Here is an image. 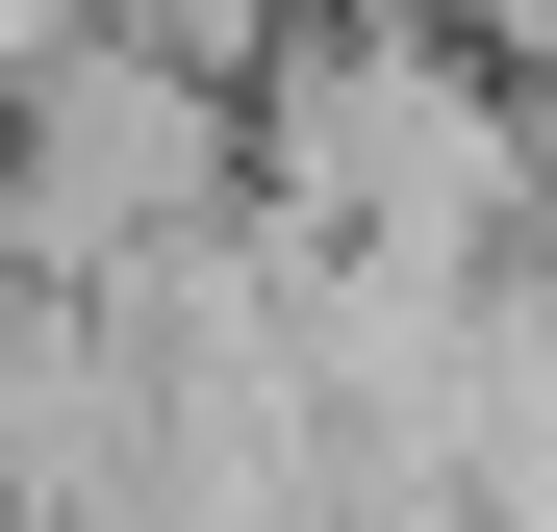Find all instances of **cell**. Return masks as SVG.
Wrapping results in <instances>:
<instances>
[{
    "label": "cell",
    "instance_id": "7a4b0ae2",
    "mask_svg": "<svg viewBox=\"0 0 557 532\" xmlns=\"http://www.w3.org/2000/svg\"><path fill=\"white\" fill-rule=\"evenodd\" d=\"M203 228H228V76L76 0L26 51V102H0V280L26 305H127L152 253H203Z\"/></svg>",
    "mask_w": 557,
    "mask_h": 532
},
{
    "label": "cell",
    "instance_id": "3957f363",
    "mask_svg": "<svg viewBox=\"0 0 557 532\" xmlns=\"http://www.w3.org/2000/svg\"><path fill=\"white\" fill-rule=\"evenodd\" d=\"M51 26H76V0H0V102H26V51H51Z\"/></svg>",
    "mask_w": 557,
    "mask_h": 532
},
{
    "label": "cell",
    "instance_id": "6da1fadb",
    "mask_svg": "<svg viewBox=\"0 0 557 532\" xmlns=\"http://www.w3.org/2000/svg\"><path fill=\"white\" fill-rule=\"evenodd\" d=\"M228 228H253V253H355V280H507L532 102L431 26V0L278 26V51L228 76Z\"/></svg>",
    "mask_w": 557,
    "mask_h": 532
}]
</instances>
